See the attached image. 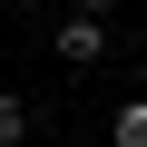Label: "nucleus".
I'll return each instance as SVG.
<instances>
[{"instance_id":"1","label":"nucleus","mask_w":147,"mask_h":147,"mask_svg":"<svg viewBox=\"0 0 147 147\" xmlns=\"http://www.w3.org/2000/svg\"><path fill=\"white\" fill-rule=\"evenodd\" d=\"M59 59H69V69H88V59H108V30H98V20L79 10V20L59 30Z\"/></svg>"},{"instance_id":"2","label":"nucleus","mask_w":147,"mask_h":147,"mask_svg":"<svg viewBox=\"0 0 147 147\" xmlns=\"http://www.w3.org/2000/svg\"><path fill=\"white\" fill-rule=\"evenodd\" d=\"M108 147H147V98H127V108L108 118Z\"/></svg>"},{"instance_id":"3","label":"nucleus","mask_w":147,"mask_h":147,"mask_svg":"<svg viewBox=\"0 0 147 147\" xmlns=\"http://www.w3.org/2000/svg\"><path fill=\"white\" fill-rule=\"evenodd\" d=\"M20 137H30V98H20V88H0V147H20Z\"/></svg>"},{"instance_id":"4","label":"nucleus","mask_w":147,"mask_h":147,"mask_svg":"<svg viewBox=\"0 0 147 147\" xmlns=\"http://www.w3.org/2000/svg\"><path fill=\"white\" fill-rule=\"evenodd\" d=\"M79 10H88V20H108V10H118V0H79Z\"/></svg>"},{"instance_id":"5","label":"nucleus","mask_w":147,"mask_h":147,"mask_svg":"<svg viewBox=\"0 0 147 147\" xmlns=\"http://www.w3.org/2000/svg\"><path fill=\"white\" fill-rule=\"evenodd\" d=\"M10 10H39V0H10Z\"/></svg>"}]
</instances>
